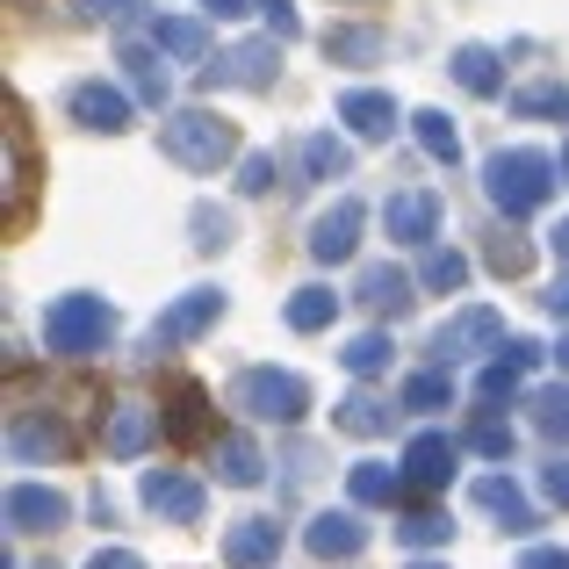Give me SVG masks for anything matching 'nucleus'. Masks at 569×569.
Masks as SVG:
<instances>
[{"label": "nucleus", "instance_id": "6e6552de", "mask_svg": "<svg viewBox=\"0 0 569 569\" xmlns=\"http://www.w3.org/2000/svg\"><path fill=\"white\" fill-rule=\"evenodd\" d=\"M217 310H223V296H217V289H188L181 303H173L167 318L152 325V339H159V347H181V339H194L209 318H217Z\"/></svg>", "mask_w": 569, "mask_h": 569}, {"label": "nucleus", "instance_id": "cd10ccee", "mask_svg": "<svg viewBox=\"0 0 569 569\" xmlns=\"http://www.w3.org/2000/svg\"><path fill=\"white\" fill-rule=\"evenodd\" d=\"M66 447H72L66 426H29V418L14 426V455H22V461H29V455H66Z\"/></svg>", "mask_w": 569, "mask_h": 569}, {"label": "nucleus", "instance_id": "ddd939ff", "mask_svg": "<svg viewBox=\"0 0 569 569\" xmlns=\"http://www.w3.org/2000/svg\"><path fill=\"white\" fill-rule=\"evenodd\" d=\"M432 347H440V361H461L469 347H498V318H490V310H461L455 325H440Z\"/></svg>", "mask_w": 569, "mask_h": 569}, {"label": "nucleus", "instance_id": "37998d69", "mask_svg": "<svg viewBox=\"0 0 569 569\" xmlns=\"http://www.w3.org/2000/svg\"><path fill=\"white\" fill-rule=\"evenodd\" d=\"M130 8H144V0H80V14H130Z\"/></svg>", "mask_w": 569, "mask_h": 569}, {"label": "nucleus", "instance_id": "c756f323", "mask_svg": "<svg viewBox=\"0 0 569 569\" xmlns=\"http://www.w3.org/2000/svg\"><path fill=\"white\" fill-rule=\"evenodd\" d=\"M217 461H223V483H260V455H252V440H223Z\"/></svg>", "mask_w": 569, "mask_h": 569}, {"label": "nucleus", "instance_id": "e433bc0d", "mask_svg": "<svg viewBox=\"0 0 569 569\" xmlns=\"http://www.w3.org/2000/svg\"><path fill=\"white\" fill-rule=\"evenodd\" d=\"M238 188H246V194H267V188H274V152H252V159H246V181H238Z\"/></svg>", "mask_w": 569, "mask_h": 569}, {"label": "nucleus", "instance_id": "4c0bfd02", "mask_svg": "<svg viewBox=\"0 0 569 569\" xmlns=\"http://www.w3.org/2000/svg\"><path fill=\"white\" fill-rule=\"evenodd\" d=\"M440 533H447V519H440V512H418V519H403V541H411V548L440 541Z\"/></svg>", "mask_w": 569, "mask_h": 569}, {"label": "nucleus", "instance_id": "393cba45", "mask_svg": "<svg viewBox=\"0 0 569 569\" xmlns=\"http://www.w3.org/2000/svg\"><path fill=\"white\" fill-rule=\"evenodd\" d=\"M519 116H569V87L562 80H541V87H519L512 94Z\"/></svg>", "mask_w": 569, "mask_h": 569}, {"label": "nucleus", "instance_id": "a878e982", "mask_svg": "<svg viewBox=\"0 0 569 569\" xmlns=\"http://www.w3.org/2000/svg\"><path fill=\"white\" fill-rule=\"evenodd\" d=\"M476 498H483V505H490V512H505V519H512V527H519V533H527V527H533V512H527V505H519V490H512V483H505V476H483V483H476Z\"/></svg>", "mask_w": 569, "mask_h": 569}, {"label": "nucleus", "instance_id": "dca6fc26", "mask_svg": "<svg viewBox=\"0 0 569 569\" xmlns=\"http://www.w3.org/2000/svg\"><path fill=\"white\" fill-rule=\"evenodd\" d=\"M325 58H332V66H376L382 58V29H368V22L332 29V37H325Z\"/></svg>", "mask_w": 569, "mask_h": 569}, {"label": "nucleus", "instance_id": "79ce46f5", "mask_svg": "<svg viewBox=\"0 0 569 569\" xmlns=\"http://www.w3.org/2000/svg\"><path fill=\"white\" fill-rule=\"evenodd\" d=\"M519 569H569V556H562V548H533V556L519 562Z\"/></svg>", "mask_w": 569, "mask_h": 569}, {"label": "nucleus", "instance_id": "f03ea898", "mask_svg": "<svg viewBox=\"0 0 569 569\" xmlns=\"http://www.w3.org/2000/svg\"><path fill=\"white\" fill-rule=\"evenodd\" d=\"M483 188H490V202H498L505 217H533V209L556 194V159L548 152H498Z\"/></svg>", "mask_w": 569, "mask_h": 569}, {"label": "nucleus", "instance_id": "1a4fd4ad", "mask_svg": "<svg viewBox=\"0 0 569 569\" xmlns=\"http://www.w3.org/2000/svg\"><path fill=\"white\" fill-rule=\"evenodd\" d=\"M403 469H411L418 490H440L447 476H455V440H447V432H418V440L403 447Z\"/></svg>", "mask_w": 569, "mask_h": 569}, {"label": "nucleus", "instance_id": "f3484780", "mask_svg": "<svg viewBox=\"0 0 569 569\" xmlns=\"http://www.w3.org/2000/svg\"><path fill=\"white\" fill-rule=\"evenodd\" d=\"M152 426H159V411H144V403H116V418H109V455H138L144 440H152Z\"/></svg>", "mask_w": 569, "mask_h": 569}, {"label": "nucleus", "instance_id": "58836bf2", "mask_svg": "<svg viewBox=\"0 0 569 569\" xmlns=\"http://www.w3.org/2000/svg\"><path fill=\"white\" fill-rule=\"evenodd\" d=\"M476 447H483V455H512V426L483 418V426H476Z\"/></svg>", "mask_w": 569, "mask_h": 569}, {"label": "nucleus", "instance_id": "473e14b6", "mask_svg": "<svg viewBox=\"0 0 569 569\" xmlns=\"http://www.w3.org/2000/svg\"><path fill=\"white\" fill-rule=\"evenodd\" d=\"M382 361H389V339H382V332H361V339L347 347V368H353V376H376Z\"/></svg>", "mask_w": 569, "mask_h": 569}, {"label": "nucleus", "instance_id": "8fccbe9b", "mask_svg": "<svg viewBox=\"0 0 569 569\" xmlns=\"http://www.w3.org/2000/svg\"><path fill=\"white\" fill-rule=\"evenodd\" d=\"M418 569H432V562H418Z\"/></svg>", "mask_w": 569, "mask_h": 569}, {"label": "nucleus", "instance_id": "09e8293b", "mask_svg": "<svg viewBox=\"0 0 569 569\" xmlns=\"http://www.w3.org/2000/svg\"><path fill=\"white\" fill-rule=\"evenodd\" d=\"M562 368H569V347H562Z\"/></svg>", "mask_w": 569, "mask_h": 569}, {"label": "nucleus", "instance_id": "c85d7f7f", "mask_svg": "<svg viewBox=\"0 0 569 569\" xmlns=\"http://www.w3.org/2000/svg\"><path fill=\"white\" fill-rule=\"evenodd\" d=\"M303 167H310V181H332V173H347V144H339V138H310Z\"/></svg>", "mask_w": 569, "mask_h": 569}, {"label": "nucleus", "instance_id": "4468645a", "mask_svg": "<svg viewBox=\"0 0 569 569\" xmlns=\"http://www.w3.org/2000/svg\"><path fill=\"white\" fill-rule=\"evenodd\" d=\"M339 116H347L361 138H389V123H397V101L376 94V87H353V94H339Z\"/></svg>", "mask_w": 569, "mask_h": 569}, {"label": "nucleus", "instance_id": "bb28decb", "mask_svg": "<svg viewBox=\"0 0 569 569\" xmlns=\"http://www.w3.org/2000/svg\"><path fill=\"white\" fill-rule=\"evenodd\" d=\"M418 144H426L432 159H447V167H455V152H461V138H455V123H447L440 109H426L418 116Z\"/></svg>", "mask_w": 569, "mask_h": 569}, {"label": "nucleus", "instance_id": "20e7f679", "mask_svg": "<svg viewBox=\"0 0 569 569\" xmlns=\"http://www.w3.org/2000/svg\"><path fill=\"white\" fill-rule=\"evenodd\" d=\"M231 403L252 411V418H274V426H296V418L310 411V389H303V376H281V368H246L238 389H231Z\"/></svg>", "mask_w": 569, "mask_h": 569}, {"label": "nucleus", "instance_id": "2f4dec72", "mask_svg": "<svg viewBox=\"0 0 569 569\" xmlns=\"http://www.w3.org/2000/svg\"><path fill=\"white\" fill-rule=\"evenodd\" d=\"M339 426H347V432H382L389 418H382L376 397H347V403H339Z\"/></svg>", "mask_w": 569, "mask_h": 569}, {"label": "nucleus", "instance_id": "7c9ffc66", "mask_svg": "<svg viewBox=\"0 0 569 569\" xmlns=\"http://www.w3.org/2000/svg\"><path fill=\"white\" fill-rule=\"evenodd\" d=\"M418 281H426V289H461V281H469V260H461V252H432Z\"/></svg>", "mask_w": 569, "mask_h": 569}, {"label": "nucleus", "instance_id": "2eb2a0df", "mask_svg": "<svg viewBox=\"0 0 569 569\" xmlns=\"http://www.w3.org/2000/svg\"><path fill=\"white\" fill-rule=\"evenodd\" d=\"M58 519H66V498H58V490H14L8 498V527H22V533H51Z\"/></svg>", "mask_w": 569, "mask_h": 569}, {"label": "nucleus", "instance_id": "a19ab883", "mask_svg": "<svg viewBox=\"0 0 569 569\" xmlns=\"http://www.w3.org/2000/svg\"><path fill=\"white\" fill-rule=\"evenodd\" d=\"M260 8H267V22H274V37H296V8L289 0H260Z\"/></svg>", "mask_w": 569, "mask_h": 569}, {"label": "nucleus", "instance_id": "5701e85b", "mask_svg": "<svg viewBox=\"0 0 569 569\" xmlns=\"http://www.w3.org/2000/svg\"><path fill=\"white\" fill-rule=\"evenodd\" d=\"M123 66H130V80H138V94L144 101H167V72H159V43L144 51V43H130L123 51Z\"/></svg>", "mask_w": 569, "mask_h": 569}, {"label": "nucleus", "instance_id": "412c9836", "mask_svg": "<svg viewBox=\"0 0 569 569\" xmlns=\"http://www.w3.org/2000/svg\"><path fill=\"white\" fill-rule=\"evenodd\" d=\"M332 310H339V296H332V289H296L289 325H296V332H325V325H332Z\"/></svg>", "mask_w": 569, "mask_h": 569}, {"label": "nucleus", "instance_id": "423d86ee", "mask_svg": "<svg viewBox=\"0 0 569 569\" xmlns=\"http://www.w3.org/2000/svg\"><path fill=\"white\" fill-rule=\"evenodd\" d=\"M66 109H72V123H87V130H130V94L109 87V80H80L66 94Z\"/></svg>", "mask_w": 569, "mask_h": 569}, {"label": "nucleus", "instance_id": "de8ad7c7", "mask_svg": "<svg viewBox=\"0 0 569 569\" xmlns=\"http://www.w3.org/2000/svg\"><path fill=\"white\" fill-rule=\"evenodd\" d=\"M556 260L569 267V223H562V231H556Z\"/></svg>", "mask_w": 569, "mask_h": 569}, {"label": "nucleus", "instance_id": "9b49d317", "mask_svg": "<svg viewBox=\"0 0 569 569\" xmlns=\"http://www.w3.org/2000/svg\"><path fill=\"white\" fill-rule=\"evenodd\" d=\"M274 548H281L274 519H238L231 541H223V556H231V569H267V562H274Z\"/></svg>", "mask_w": 569, "mask_h": 569}, {"label": "nucleus", "instance_id": "6ab92c4d", "mask_svg": "<svg viewBox=\"0 0 569 569\" xmlns=\"http://www.w3.org/2000/svg\"><path fill=\"white\" fill-rule=\"evenodd\" d=\"M361 303L403 310V303H411V274H397V267H368V274H361Z\"/></svg>", "mask_w": 569, "mask_h": 569}, {"label": "nucleus", "instance_id": "ea45409f", "mask_svg": "<svg viewBox=\"0 0 569 569\" xmlns=\"http://www.w3.org/2000/svg\"><path fill=\"white\" fill-rule=\"evenodd\" d=\"M490 267H498V274H519V267H527V246H519V238H498V246H490Z\"/></svg>", "mask_w": 569, "mask_h": 569}, {"label": "nucleus", "instance_id": "f704fd0d", "mask_svg": "<svg viewBox=\"0 0 569 569\" xmlns=\"http://www.w3.org/2000/svg\"><path fill=\"white\" fill-rule=\"evenodd\" d=\"M223 238H231V217H223V209H194V246H223Z\"/></svg>", "mask_w": 569, "mask_h": 569}, {"label": "nucleus", "instance_id": "f8f14e48", "mask_svg": "<svg viewBox=\"0 0 569 569\" xmlns=\"http://www.w3.org/2000/svg\"><path fill=\"white\" fill-rule=\"evenodd\" d=\"M382 223H389V238H403V246H426L432 223H440V202H432L426 188H418V194H397V202L382 209Z\"/></svg>", "mask_w": 569, "mask_h": 569}, {"label": "nucleus", "instance_id": "7ed1b4c3", "mask_svg": "<svg viewBox=\"0 0 569 569\" xmlns=\"http://www.w3.org/2000/svg\"><path fill=\"white\" fill-rule=\"evenodd\" d=\"M109 303L101 296H58L51 310H43V347L51 353H101V339H109Z\"/></svg>", "mask_w": 569, "mask_h": 569}, {"label": "nucleus", "instance_id": "9d476101", "mask_svg": "<svg viewBox=\"0 0 569 569\" xmlns=\"http://www.w3.org/2000/svg\"><path fill=\"white\" fill-rule=\"evenodd\" d=\"M144 505H152V512H167V519H181V527L202 519V490H194L188 476H167V469L144 476Z\"/></svg>", "mask_w": 569, "mask_h": 569}, {"label": "nucleus", "instance_id": "49530a36", "mask_svg": "<svg viewBox=\"0 0 569 569\" xmlns=\"http://www.w3.org/2000/svg\"><path fill=\"white\" fill-rule=\"evenodd\" d=\"M94 569H144L138 556H123V548H109V556H94Z\"/></svg>", "mask_w": 569, "mask_h": 569}, {"label": "nucleus", "instance_id": "f257e3e1", "mask_svg": "<svg viewBox=\"0 0 569 569\" xmlns=\"http://www.w3.org/2000/svg\"><path fill=\"white\" fill-rule=\"evenodd\" d=\"M159 152L194 167V173H217L223 159L238 152V130L223 123V116H209V109H181L173 123H159Z\"/></svg>", "mask_w": 569, "mask_h": 569}, {"label": "nucleus", "instance_id": "a211bd4d", "mask_svg": "<svg viewBox=\"0 0 569 569\" xmlns=\"http://www.w3.org/2000/svg\"><path fill=\"white\" fill-rule=\"evenodd\" d=\"M361 541H368V533H361V519H353V512H325L318 527H310V548H318V556H353Z\"/></svg>", "mask_w": 569, "mask_h": 569}, {"label": "nucleus", "instance_id": "c9c22d12", "mask_svg": "<svg viewBox=\"0 0 569 569\" xmlns=\"http://www.w3.org/2000/svg\"><path fill=\"white\" fill-rule=\"evenodd\" d=\"M533 418H541L548 432H569V397H562V389H548V397H533Z\"/></svg>", "mask_w": 569, "mask_h": 569}, {"label": "nucleus", "instance_id": "a18cd8bd", "mask_svg": "<svg viewBox=\"0 0 569 569\" xmlns=\"http://www.w3.org/2000/svg\"><path fill=\"white\" fill-rule=\"evenodd\" d=\"M202 8H209V14H223V22H231V14H252V8H260V0H202Z\"/></svg>", "mask_w": 569, "mask_h": 569}, {"label": "nucleus", "instance_id": "4be33fe9", "mask_svg": "<svg viewBox=\"0 0 569 569\" xmlns=\"http://www.w3.org/2000/svg\"><path fill=\"white\" fill-rule=\"evenodd\" d=\"M152 43H159V51H173V58H202L209 51L202 22H173V14H167V22H152Z\"/></svg>", "mask_w": 569, "mask_h": 569}, {"label": "nucleus", "instance_id": "c03bdc74", "mask_svg": "<svg viewBox=\"0 0 569 569\" xmlns=\"http://www.w3.org/2000/svg\"><path fill=\"white\" fill-rule=\"evenodd\" d=\"M548 498L569 505V461H556V469H548Z\"/></svg>", "mask_w": 569, "mask_h": 569}, {"label": "nucleus", "instance_id": "aec40b11", "mask_svg": "<svg viewBox=\"0 0 569 569\" xmlns=\"http://www.w3.org/2000/svg\"><path fill=\"white\" fill-rule=\"evenodd\" d=\"M455 80L469 87V94H498V58H490L483 43H461L455 51Z\"/></svg>", "mask_w": 569, "mask_h": 569}, {"label": "nucleus", "instance_id": "72a5a7b5", "mask_svg": "<svg viewBox=\"0 0 569 569\" xmlns=\"http://www.w3.org/2000/svg\"><path fill=\"white\" fill-rule=\"evenodd\" d=\"M447 397H455V382H447V376H418L411 389H403V403H411V411H440Z\"/></svg>", "mask_w": 569, "mask_h": 569}, {"label": "nucleus", "instance_id": "b1692460", "mask_svg": "<svg viewBox=\"0 0 569 569\" xmlns=\"http://www.w3.org/2000/svg\"><path fill=\"white\" fill-rule=\"evenodd\" d=\"M347 490H353V505H389L397 498V476H389L382 461H361V469L347 476Z\"/></svg>", "mask_w": 569, "mask_h": 569}, {"label": "nucleus", "instance_id": "39448f33", "mask_svg": "<svg viewBox=\"0 0 569 569\" xmlns=\"http://www.w3.org/2000/svg\"><path fill=\"white\" fill-rule=\"evenodd\" d=\"M274 72H281V51H274V37H260V43H231L217 66H202V80L209 87H274Z\"/></svg>", "mask_w": 569, "mask_h": 569}, {"label": "nucleus", "instance_id": "0eeeda50", "mask_svg": "<svg viewBox=\"0 0 569 569\" xmlns=\"http://www.w3.org/2000/svg\"><path fill=\"white\" fill-rule=\"evenodd\" d=\"M361 217H368V209L353 202V194L332 202L318 223H310V252H318V260H353V246H361Z\"/></svg>", "mask_w": 569, "mask_h": 569}]
</instances>
